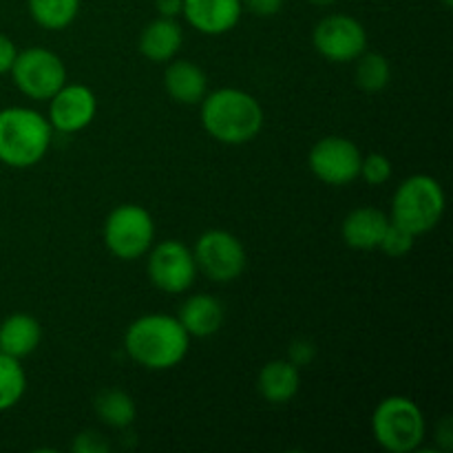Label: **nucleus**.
I'll return each mask as SVG.
<instances>
[{"mask_svg": "<svg viewBox=\"0 0 453 453\" xmlns=\"http://www.w3.org/2000/svg\"><path fill=\"white\" fill-rule=\"evenodd\" d=\"M416 243V234H411L410 230H405L403 226L389 221L388 228H385L383 239H380L379 248L388 257H394V259H401V257L410 255L411 248Z\"/></svg>", "mask_w": 453, "mask_h": 453, "instance_id": "b1692460", "label": "nucleus"}, {"mask_svg": "<svg viewBox=\"0 0 453 453\" xmlns=\"http://www.w3.org/2000/svg\"><path fill=\"white\" fill-rule=\"evenodd\" d=\"M16 56H18V49L16 44H13V40L7 38L4 34H0V75L12 71Z\"/></svg>", "mask_w": 453, "mask_h": 453, "instance_id": "c85d7f7f", "label": "nucleus"}, {"mask_svg": "<svg viewBox=\"0 0 453 453\" xmlns=\"http://www.w3.org/2000/svg\"><path fill=\"white\" fill-rule=\"evenodd\" d=\"M312 358H314V345L310 343V341H295V343L290 345V357H288V361L295 363L296 367L308 365Z\"/></svg>", "mask_w": 453, "mask_h": 453, "instance_id": "cd10ccee", "label": "nucleus"}, {"mask_svg": "<svg viewBox=\"0 0 453 453\" xmlns=\"http://www.w3.org/2000/svg\"><path fill=\"white\" fill-rule=\"evenodd\" d=\"M13 84L29 100L47 102L66 84V66L58 53L44 47L18 51L12 66Z\"/></svg>", "mask_w": 453, "mask_h": 453, "instance_id": "0eeeda50", "label": "nucleus"}, {"mask_svg": "<svg viewBox=\"0 0 453 453\" xmlns=\"http://www.w3.org/2000/svg\"><path fill=\"white\" fill-rule=\"evenodd\" d=\"M155 7H157L159 16L177 18V16H181L184 0H155Z\"/></svg>", "mask_w": 453, "mask_h": 453, "instance_id": "c756f323", "label": "nucleus"}, {"mask_svg": "<svg viewBox=\"0 0 453 453\" xmlns=\"http://www.w3.org/2000/svg\"><path fill=\"white\" fill-rule=\"evenodd\" d=\"M445 215V190L432 175H411L403 181L392 197L389 221L403 226L411 234L420 237L441 224Z\"/></svg>", "mask_w": 453, "mask_h": 453, "instance_id": "20e7f679", "label": "nucleus"}, {"mask_svg": "<svg viewBox=\"0 0 453 453\" xmlns=\"http://www.w3.org/2000/svg\"><path fill=\"white\" fill-rule=\"evenodd\" d=\"M308 3L317 4V7H330V4H334L336 0H308Z\"/></svg>", "mask_w": 453, "mask_h": 453, "instance_id": "7c9ffc66", "label": "nucleus"}, {"mask_svg": "<svg viewBox=\"0 0 453 453\" xmlns=\"http://www.w3.org/2000/svg\"><path fill=\"white\" fill-rule=\"evenodd\" d=\"M242 7L252 16L273 18L283 9V0H242Z\"/></svg>", "mask_w": 453, "mask_h": 453, "instance_id": "bb28decb", "label": "nucleus"}, {"mask_svg": "<svg viewBox=\"0 0 453 453\" xmlns=\"http://www.w3.org/2000/svg\"><path fill=\"white\" fill-rule=\"evenodd\" d=\"M392 162H389L388 155L383 153H367L361 159V171L358 177L365 180L370 186H383L388 184L389 177H392Z\"/></svg>", "mask_w": 453, "mask_h": 453, "instance_id": "393cba45", "label": "nucleus"}, {"mask_svg": "<svg viewBox=\"0 0 453 453\" xmlns=\"http://www.w3.org/2000/svg\"><path fill=\"white\" fill-rule=\"evenodd\" d=\"M184 31L175 18H155L142 29L140 53L150 62H171L180 53Z\"/></svg>", "mask_w": 453, "mask_h": 453, "instance_id": "f3484780", "label": "nucleus"}, {"mask_svg": "<svg viewBox=\"0 0 453 453\" xmlns=\"http://www.w3.org/2000/svg\"><path fill=\"white\" fill-rule=\"evenodd\" d=\"M102 237L115 259L135 261L153 248L155 219L140 203H122L109 212Z\"/></svg>", "mask_w": 453, "mask_h": 453, "instance_id": "423d86ee", "label": "nucleus"}, {"mask_svg": "<svg viewBox=\"0 0 453 453\" xmlns=\"http://www.w3.org/2000/svg\"><path fill=\"white\" fill-rule=\"evenodd\" d=\"M97 97L87 84H65L56 96L49 100V124L53 131L80 133L96 119Z\"/></svg>", "mask_w": 453, "mask_h": 453, "instance_id": "f8f14e48", "label": "nucleus"}, {"mask_svg": "<svg viewBox=\"0 0 453 453\" xmlns=\"http://www.w3.org/2000/svg\"><path fill=\"white\" fill-rule=\"evenodd\" d=\"M197 270H202L211 281L230 283L246 270L248 255L239 237L228 230H208L197 239L193 248Z\"/></svg>", "mask_w": 453, "mask_h": 453, "instance_id": "1a4fd4ad", "label": "nucleus"}, {"mask_svg": "<svg viewBox=\"0 0 453 453\" xmlns=\"http://www.w3.org/2000/svg\"><path fill=\"white\" fill-rule=\"evenodd\" d=\"M51 140V124L35 109L7 106L0 111V164L4 166H35L49 153Z\"/></svg>", "mask_w": 453, "mask_h": 453, "instance_id": "7ed1b4c3", "label": "nucleus"}, {"mask_svg": "<svg viewBox=\"0 0 453 453\" xmlns=\"http://www.w3.org/2000/svg\"><path fill=\"white\" fill-rule=\"evenodd\" d=\"M363 153L352 140L327 135L310 149L308 166L319 181L327 186H348L358 180Z\"/></svg>", "mask_w": 453, "mask_h": 453, "instance_id": "9b49d317", "label": "nucleus"}, {"mask_svg": "<svg viewBox=\"0 0 453 453\" xmlns=\"http://www.w3.org/2000/svg\"><path fill=\"white\" fill-rule=\"evenodd\" d=\"M73 451L75 453H106L109 451V442H106L97 432H82L75 436Z\"/></svg>", "mask_w": 453, "mask_h": 453, "instance_id": "a878e982", "label": "nucleus"}, {"mask_svg": "<svg viewBox=\"0 0 453 453\" xmlns=\"http://www.w3.org/2000/svg\"><path fill=\"white\" fill-rule=\"evenodd\" d=\"M242 0H184L181 16L203 35H224L242 20Z\"/></svg>", "mask_w": 453, "mask_h": 453, "instance_id": "ddd939ff", "label": "nucleus"}, {"mask_svg": "<svg viewBox=\"0 0 453 453\" xmlns=\"http://www.w3.org/2000/svg\"><path fill=\"white\" fill-rule=\"evenodd\" d=\"M82 0H27L35 25L49 31H62L73 25Z\"/></svg>", "mask_w": 453, "mask_h": 453, "instance_id": "412c9836", "label": "nucleus"}, {"mask_svg": "<svg viewBox=\"0 0 453 453\" xmlns=\"http://www.w3.org/2000/svg\"><path fill=\"white\" fill-rule=\"evenodd\" d=\"M372 434L385 451L410 453L423 445L427 423L423 410L411 398L388 396L372 414Z\"/></svg>", "mask_w": 453, "mask_h": 453, "instance_id": "39448f33", "label": "nucleus"}, {"mask_svg": "<svg viewBox=\"0 0 453 453\" xmlns=\"http://www.w3.org/2000/svg\"><path fill=\"white\" fill-rule=\"evenodd\" d=\"M301 372L288 358L268 361L259 372L257 389L270 405H286L299 394Z\"/></svg>", "mask_w": 453, "mask_h": 453, "instance_id": "a211bd4d", "label": "nucleus"}, {"mask_svg": "<svg viewBox=\"0 0 453 453\" xmlns=\"http://www.w3.org/2000/svg\"><path fill=\"white\" fill-rule=\"evenodd\" d=\"M177 319L190 339H208L224 326V305L217 296L193 295L181 303Z\"/></svg>", "mask_w": 453, "mask_h": 453, "instance_id": "dca6fc26", "label": "nucleus"}, {"mask_svg": "<svg viewBox=\"0 0 453 453\" xmlns=\"http://www.w3.org/2000/svg\"><path fill=\"white\" fill-rule=\"evenodd\" d=\"M93 410H96L97 418L113 429H127L135 423L137 407L131 394L124 389H104L93 401Z\"/></svg>", "mask_w": 453, "mask_h": 453, "instance_id": "aec40b11", "label": "nucleus"}, {"mask_svg": "<svg viewBox=\"0 0 453 453\" xmlns=\"http://www.w3.org/2000/svg\"><path fill=\"white\" fill-rule=\"evenodd\" d=\"M146 273L150 283L166 295H181L188 290L197 277V261L193 250L180 239H166L150 248Z\"/></svg>", "mask_w": 453, "mask_h": 453, "instance_id": "6e6552de", "label": "nucleus"}, {"mask_svg": "<svg viewBox=\"0 0 453 453\" xmlns=\"http://www.w3.org/2000/svg\"><path fill=\"white\" fill-rule=\"evenodd\" d=\"M357 69H354V80L357 87L365 93H379L388 88L389 80H392V66L383 53L376 51H363L357 58Z\"/></svg>", "mask_w": 453, "mask_h": 453, "instance_id": "4be33fe9", "label": "nucleus"}, {"mask_svg": "<svg viewBox=\"0 0 453 453\" xmlns=\"http://www.w3.org/2000/svg\"><path fill=\"white\" fill-rule=\"evenodd\" d=\"M124 349L144 370L166 372L184 361L190 349V336L177 317L144 314L127 327Z\"/></svg>", "mask_w": 453, "mask_h": 453, "instance_id": "f257e3e1", "label": "nucleus"}, {"mask_svg": "<svg viewBox=\"0 0 453 453\" xmlns=\"http://www.w3.org/2000/svg\"><path fill=\"white\" fill-rule=\"evenodd\" d=\"M164 88L177 104H199L208 93V78L193 60H175L164 71Z\"/></svg>", "mask_w": 453, "mask_h": 453, "instance_id": "2eb2a0df", "label": "nucleus"}, {"mask_svg": "<svg viewBox=\"0 0 453 453\" xmlns=\"http://www.w3.org/2000/svg\"><path fill=\"white\" fill-rule=\"evenodd\" d=\"M42 327L31 314L13 312L0 323V352L13 358H25L38 349Z\"/></svg>", "mask_w": 453, "mask_h": 453, "instance_id": "6ab92c4d", "label": "nucleus"}, {"mask_svg": "<svg viewBox=\"0 0 453 453\" xmlns=\"http://www.w3.org/2000/svg\"><path fill=\"white\" fill-rule=\"evenodd\" d=\"M312 44L319 56L334 65L354 62L367 49V31L361 20L348 13L321 18L312 31Z\"/></svg>", "mask_w": 453, "mask_h": 453, "instance_id": "9d476101", "label": "nucleus"}, {"mask_svg": "<svg viewBox=\"0 0 453 453\" xmlns=\"http://www.w3.org/2000/svg\"><path fill=\"white\" fill-rule=\"evenodd\" d=\"M25 389L27 374L25 367L20 365V358L0 352V411L16 407L25 396Z\"/></svg>", "mask_w": 453, "mask_h": 453, "instance_id": "5701e85b", "label": "nucleus"}, {"mask_svg": "<svg viewBox=\"0 0 453 453\" xmlns=\"http://www.w3.org/2000/svg\"><path fill=\"white\" fill-rule=\"evenodd\" d=\"M199 104H202L203 131L221 144H248L264 128V106L255 96L242 88H217L206 93Z\"/></svg>", "mask_w": 453, "mask_h": 453, "instance_id": "f03ea898", "label": "nucleus"}, {"mask_svg": "<svg viewBox=\"0 0 453 453\" xmlns=\"http://www.w3.org/2000/svg\"><path fill=\"white\" fill-rule=\"evenodd\" d=\"M442 4H445V7L449 9V7H453V0H442Z\"/></svg>", "mask_w": 453, "mask_h": 453, "instance_id": "2f4dec72", "label": "nucleus"}, {"mask_svg": "<svg viewBox=\"0 0 453 453\" xmlns=\"http://www.w3.org/2000/svg\"><path fill=\"white\" fill-rule=\"evenodd\" d=\"M389 215L376 206H358L349 212L341 226V237L345 246L354 250H376L383 239Z\"/></svg>", "mask_w": 453, "mask_h": 453, "instance_id": "4468645a", "label": "nucleus"}]
</instances>
